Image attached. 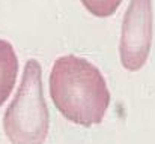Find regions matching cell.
<instances>
[{
	"mask_svg": "<svg viewBox=\"0 0 155 144\" xmlns=\"http://www.w3.org/2000/svg\"><path fill=\"white\" fill-rule=\"evenodd\" d=\"M50 96L68 120L92 126L101 123L110 104L103 74L86 59L59 57L50 72Z\"/></svg>",
	"mask_w": 155,
	"mask_h": 144,
	"instance_id": "cell-1",
	"label": "cell"
},
{
	"mask_svg": "<svg viewBox=\"0 0 155 144\" xmlns=\"http://www.w3.org/2000/svg\"><path fill=\"white\" fill-rule=\"evenodd\" d=\"M50 114L42 93V69L30 59L21 77L14 101L9 104L3 129L12 144H42L48 135Z\"/></svg>",
	"mask_w": 155,
	"mask_h": 144,
	"instance_id": "cell-2",
	"label": "cell"
},
{
	"mask_svg": "<svg viewBox=\"0 0 155 144\" xmlns=\"http://www.w3.org/2000/svg\"><path fill=\"white\" fill-rule=\"evenodd\" d=\"M152 44V3L131 0L124 17L120 36V62L128 71H139L148 60Z\"/></svg>",
	"mask_w": 155,
	"mask_h": 144,
	"instance_id": "cell-3",
	"label": "cell"
},
{
	"mask_svg": "<svg viewBox=\"0 0 155 144\" xmlns=\"http://www.w3.org/2000/svg\"><path fill=\"white\" fill-rule=\"evenodd\" d=\"M18 72V59L12 45L0 39V107L9 98Z\"/></svg>",
	"mask_w": 155,
	"mask_h": 144,
	"instance_id": "cell-4",
	"label": "cell"
},
{
	"mask_svg": "<svg viewBox=\"0 0 155 144\" xmlns=\"http://www.w3.org/2000/svg\"><path fill=\"white\" fill-rule=\"evenodd\" d=\"M122 0H81L86 9L97 17H108L116 12Z\"/></svg>",
	"mask_w": 155,
	"mask_h": 144,
	"instance_id": "cell-5",
	"label": "cell"
}]
</instances>
